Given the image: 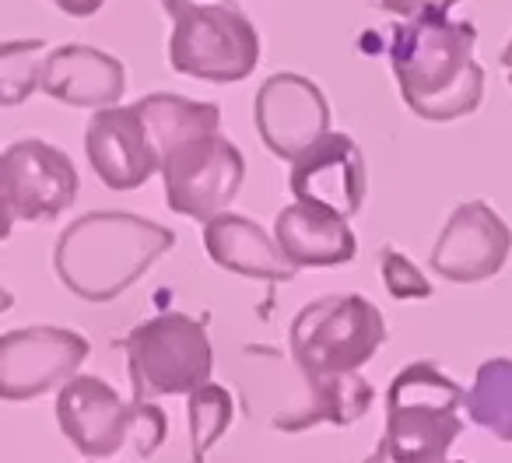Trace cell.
I'll use <instances>...</instances> for the list:
<instances>
[{
  "label": "cell",
  "mask_w": 512,
  "mask_h": 463,
  "mask_svg": "<svg viewBox=\"0 0 512 463\" xmlns=\"http://www.w3.org/2000/svg\"><path fill=\"white\" fill-rule=\"evenodd\" d=\"M369 4L376 11H386V15L418 18V15H449L463 0H369Z\"/></svg>",
  "instance_id": "obj_24"
},
{
  "label": "cell",
  "mask_w": 512,
  "mask_h": 463,
  "mask_svg": "<svg viewBox=\"0 0 512 463\" xmlns=\"http://www.w3.org/2000/svg\"><path fill=\"white\" fill-rule=\"evenodd\" d=\"M53 4L71 18H92L95 11H102L106 0H53Z\"/></svg>",
  "instance_id": "obj_26"
},
{
  "label": "cell",
  "mask_w": 512,
  "mask_h": 463,
  "mask_svg": "<svg viewBox=\"0 0 512 463\" xmlns=\"http://www.w3.org/2000/svg\"><path fill=\"white\" fill-rule=\"evenodd\" d=\"M137 404V400H134ZM165 432H169V421H165V411L151 400H141L137 404V418H134V432H130V442H134L137 456L148 460L151 453H158L165 442Z\"/></svg>",
  "instance_id": "obj_23"
},
{
  "label": "cell",
  "mask_w": 512,
  "mask_h": 463,
  "mask_svg": "<svg viewBox=\"0 0 512 463\" xmlns=\"http://www.w3.org/2000/svg\"><path fill=\"white\" fill-rule=\"evenodd\" d=\"M309 400L299 411L274 414V428L278 432H306L313 425H337L348 428L362 421L372 407V386L365 383L358 372H327V376H306Z\"/></svg>",
  "instance_id": "obj_18"
},
{
  "label": "cell",
  "mask_w": 512,
  "mask_h": 463,
  "mask_svg": "<svg viewBox=\"0 0 512 463\" xmlns=\"http://www.w3.org/2000/svg\"><path fill=\"white\" fill-rule=\"evenodd\" d=\"M46 57L43 39L0 43V109H15L39 92V67Z\"/></svg>",
  "instance_id": "obj_21"
},
{
  "label": "cell",
  "mask_w": 512,
  "mask_h": 463,
  "mask_svg": "<svg viewBox=\"0 0 512 463\" xmlns=\"http://www.w3.org/2000/svg\"><path fill=\"white\" fill-rule=\"evenodd\" d=\"M512 253V228L484 200H467L453 207L449 221L435 239L428 264L439 278L453 285H477L495 278Z\"/></svg>",
  "instance_id": "obj_9"
},
{
  "label": "cell",
  "mask_w": 512,
  "mask_h": 463,
  "mask_svg": "<svg viewBox=\"0 0 512 463\" xmlns=\"http://www.w3.org/2000/svg\"><path fill=\"white\" fill-rule=\"evenodd\" d=\"M379 274H383L386 292L397 302L428 299L432 295V281L425 278V271L407 253L393 250V246H383V253H379Z\"/></svg>",
  "instance_id": "obj_22"
},
{
  "label": "cell",
  "mask_w": 512,
  "mask_h": 463,
  "mask_svg": "<svg viewBox=\"0 0 512 463\" xmlns=\"http://www.w3.org/2000/svg\"><path fill=\"white\" fill-rule=\"evenodd\" d=\"M39 92L74 109H106L127 92V67L106 50L67 43L43 57Z\"/></svg>",
  "instance_id": "obj_15"
},
{
  "label": "cell",
  "mask_w": 512,
  "mask_h": 463,
  "mask_svg": "<svg viewBox=\"0 0 512 463\" xmlns=\"http://www.w3.org/2000/svg\"><path fill=\"white\" fill-rule=\"evenodd\" d=\"M386 460H390V453H386V442H379V446L372 449V456H365L362 463H386Z\"/></svg>",
  "instance_id": "obj_27"
},
{
  "label": "cell",
  "mask_w": 512,
  "mask_h": 463,
  "mask_svg": "<svg viewBox=\"0 0 512 463\" xmlns=\"http://www.w3.org/2000/svg\"><path fill=\"white\" fill-rule=\"evenodd\" d=\"M386 344V320L365 295H323L288 327V351L302 376L358 372Z\"/></svg>",
  "instance_id": "obj_6"
},
{
  "label": "cell",
  "mask_w": 512,
  "mask_h": 463,
  "mask_svg": "<svg viewBox=\"0 0 512 463\" xmlns=\"http://www.w3.org/2000/svg\"><path fill=\"white\" fill-rule=\"evenodd\" d=\"M288 190L295 200L327 207L341 218H355L369 193V169H365L362 148L348 134L327 130L292 158Z\"/></svg>",
  "instance_id": "obj_10"
},
{
  "label": "cell",
  "mask_w": 512,
  "mask_h": 463,
  "mask_svg": "<svg viewBox=\"0 0 512 463\" xmlns=\"http://www.w3.org/2000/svg\"><path fill=\"white\" fill-rule=\"evenodd\" d=\"M18 214H15V197H11V176L8 162H4V151H0V243L11 236Z\"/></svg>",
  "instance_id": "obj_25"
},
{
  "label": "cell",
  "mask_w": 512,
  "mask_h": 463,
  "mask_svg": "<svg viewBox=\"0 0 512 463\" xmlns=\"http://www.w3.org/2000/svg\"><path fill=\"white\" fill-rule=\"evenodd\" d=\"M172 18L169 64L211 85L246 81L260 60V36L235 0H162Z\"/></svg>",
  "instance_id": "obj_5"
},
{
  "label": "cell",
  "mask_w": 512,
  "mask_h": 463,
  "mask_svg": "<svg viewBox=\"0 0 512 463\" xmlns=\"http://www.w3.org/2000/svg\"><path fill=\"white\" fill-rule=\"evenodd\" d=\"M137 404H127L106 379L74 372L57 393V425L85 460H109L130 442Z\"/></svg>",
  "instance_id": "obj_11"
},
{
  "label": "cell",
  "mask_w": 512,
  "mask_h": 463,
  "mask_svg": "<svg viewBox=\"0 0 512 463\" xmlns=\"http://www.w3.org/2000/svg\"><path fill=\"white\" fill-rule=\"evenodd\" d=\"M88 355V337L67 327H22L0 334V400L25 404L57 390Z\"/></svg>",
  "instance_id": "obj_8"
},
{
  "label": "cell",
  "mask_w": 512,
  "mask_h": 463,
  "mask_svg": "<svg viewBox=\"0 0 512 463\" xmlns=\"http://www.w3.org/2000/svg\"><path fill=\"white\" fill-rule=\"evenodd\" d=\"M186 414H190V446H193V463H204V456L211 453V446L228 432L235 418V400L225 386L218 383H200L197 390L186 393Z\"/></svg>",
  "instance_id": "obj_20"
},
{
  "label": "cell",
  "mask_w": 512,
  "mask_h": 463,
  "mask_svg": "<svg viewBox=\"0 0 512 463\" xmlns=\"http://www.w3.org/2000/svg\"><path fill=\"white\" fill-rule=\"evenodd\" d=\"M204 250L221 271L239 274V278L281 285V281H292L299 274L285 260V253L278 250V243L253 218H246V214L221 211L214 218H207Z\"/></svg>",
  "instance_id": "obj_17"
},
{
  "label": "cell",
  "mask_w": 512,
  "mask_h": 463,
  "mask_svg": "<svg viewBox=\"0 0 512 463\" xmlns=\"http://www.w3.org/2000/svg\"><path fill=\"white\" fill-rule=\"evenodd\" d=\"M11 306H15V295H11V292H8V288L0 285V313H8V309H11Z\"/></svg>",
  "instance_id": "obj_28"
},
{
  "label": "cell",
  "mask_w": 512,
  "mask_h": 463,
  "mask_svg": "<svg viewBox=\"0 0 512 463\" xmlns=\"http://www.w3.org/2000/svg\"><path fill=\"white\" fill-rule=\"evenodd\" d=\"M502 67L509 71V85H512V39L505 43V50H502Z\"/></svg>",
  "instance_id": "obj_29"
},
{
  "label": "cell",
  "mask_w": 512,
  "mask_h": 463,
  "mask_svg": "<svg viewBox=\"0 0 512 463\" xmlns=\"http://www.w3.org/2000/svg\"><path fill=\"white\" fill-rule=\"evenodd\" d=\"M253 120L260 141L278 158L292 162L302 148L330 130V102L306 74L281 71L260 85Z\"/></svg>",
  "instance_id": "obj_12"
},
{
  "label": "cell",
  "mask_w": 512,
  "mask_h": 463,
  "mask_svg": "<svg viewBox=\"0 0 512 463\" xmlns=\"http://www.w3.org/2000/svg\"><path fill=\"white\" fill-rule=\"evenodd\" d=\"M274 243L295 271L306 267H344L358 257V239L348 218L327 207L295 200L274 221Z\"/></svg>",
  "instance_id": "obj_16"
},
{
  "label": "cell",
  "mask_w": 512,
  "mask_h": 463,
  "mask_svg": "<svg viewBox=\"0 0 512 463\" xmlns=\"http://www.w3.org/2000/svg\"><path fill=\"white\" fill-rule=\"evenodd\" d=\"M449 463H467V460H449Z\"/></svg>",
  "instance_id": "obj_30"
},
{
  "label": "cell",
  "mask_w": 512,
  "mask_h": 463,
  "mask_svg": "<svg viewBox=\"0 0 512 463\" xmlns=\"http://www.w3.org/2000/svg\"><path fill=\"white\" fill-rule=\"evenodd\" d=\"M85 155L95 176L116 193L144 186L158 172V148L137 106L95 109L85 130Z\"/></svg>",
  "instance_id": "obj_13"
},
{
  "label": "cell",
  "mask_w": 512,
  "mask_h": 463,
  "mask_svg": "<svg viewBox=\"0 0 512 463\" xmlns=\"http://www.w3.org/2000/svg\"><path fill=\"white\" fill-rule=\"evenodd\" d=\"M463 386L439 365L411 362L386 390V453L393 463H449L463 435Z\"/></svg>",
  "instance_id": "obj_4"
},
{
  "label": "cell",
  "mask_w": 512,
  "mask_h": 463,
  "mask_svg": "<svg viewBox=\"0 0 512 463\" xmlns=\"http://www.w3.org/2000/svg\"><path fill=\"white\" fill-rule=\"evenodd\" d=\"M467 418L498 442H512V358H488L477 365L474 386L463 390Z\"/></svg>",
  "instance_id": "obj_19"
},
{
  "label": "cell",
  "mask_w": 512,
  "mask_h": 463,
  "mask_svg": "<svg viewBox=\"0 0 512 463\" xmlns=\"http://www.w3.org/2000/svg\"><path fill=\"white\" fill-rule=\"evenodd\" d=\"M134 106L158 148V172L172 211L193 221L225 211L242 190L246 158L221 137V109L172 92L144 95Z\"/></svg>",
  "instance_id": "obj_1"
},
{
  "label": "cell",
  "mask_w": 512,
  "mask_h": 463,
  "mask_svg": "<svg viewBox=\"0 0 512 463\" xmlns=\"http://www.w3.org/2000/svg\"><path fill=\"white\" fill-rule=\"evenodd\" d=\"M4 162H8L18 221L32 225L57 221L78 200V169L57 144L22 137L4 148Z\"/></svg>",
  "instance_id": "obj_14"
},
{
  "label": "cell",
  "mask_w": 512,
  "mask_h": 463,
  "mask_svg": "<svg viewBox=\"0 0 512 463\" xmlns=\"http://www.w3.org/2000/svg\"><path fill=\"white\" fill-rule=\"evenodd\" d=\"M92 463H99V460H92Z\"/></svg>",
  "instance_id": "obj_31"
},
{
  "label": "cell",
  "mask_w": 512,
  "mask_h": 463,
  "mask_svg": "<svg viewBox=\"0 0 512 463\" xmlns=\"http://www.w3.org/2000/svg\"><path fill=\"white\" fill-rule=\"evenodd\" d=\"M134 400H158L190 393L211 379L214 348L207 323L186 313H162L144 320L123 341Z\"/></svg>",
  "instance_id": "obj_7"
},
{
  "label": "cell",
  "mask_w": 512,
  "mask_h": 463,
  "mask_svg": "<svg viewBox=\"0 0 512 463\" xmlns=\"http://www.w3.org/2000/svg\"><path fill=\"white\" fill-rule=\"evenodd\" d=\"M477 29L446 15L404 18L393 29L390 64L400 99L428 123L470 116L484 99V67L474 57Z\"/></svg>",
  "instance_id": "obj_2"
},
{
  "label": "cell",
  "mask_w": 512,
  "mask_h": 463,
  "mask_svg": "<svg viewBox=\"0 0 512 463\" xmlns=\"http://www.w3.org/2000/svg\"><path fill=\"white\" fill-rule=\"evenodd\" d=\"M176 232L130 211H92L60 232L53 271L60 285L85 302H113L134 288L165 253Z\"/></svg>",
  "instance_id": "obj_3"
}]
</instances>
